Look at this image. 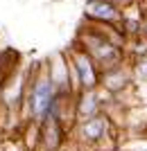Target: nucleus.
Returning a JSON list of instances; mask_svg holds the SVG:
<instances>
[{
	"label": "nucleus",
	"instance_id": "nucleus-4",
	"mask_svg": "<svg viewBox=\"0 0 147 151\" xmlns=\"http://www.w3.org/2000/svg\"><path fill=\"white\" fill-rule=\"evenodd\" d=\"M84 16L93 23H104V25H118L122 23V9L113 5L111 0H86L84 5Z\"/></svg>",
	"mask_w": 147,
	"mask_h": 151
},
{
	"label": "nucleus",
	"instance_id": "nucleus-8",
	"mask_svg": "<svg viewBox=\"0 0 147 151\" xmlns=\"http://www.w3.org/2000/svg\"><path fill=\"white\" fill-rule=\"evenodd\" d=\"M131 77H134L136 81H145L147 83V54L136 59L134 68H131Z\"/></svg>",
	"mask_w": 147,
	"mask_h": 151
},
{
	"label": "nucleus",
	"instance_id": "nucleus-6",
	"mask_svg": "<svg viewBox=\"0 0 147 151\" xmlns=\"http://www.w3.org/2000/svg\"><path fill=\"white\" fill-rule=\"evenodd\" d=\"M106 133H109V117L102 113L93 115L88 120H82L79 126H77V135L84 140V142H100V140L106 138Z\"/></svg>",
	"mask_w": 147,
	"mask_h": 151
},
{
	"label": "nucleus",
	"instance_id": "nucleus-3",
	"mask_svg": "<svg viewBox=\"0 0 147 151\" xmlns=\"http://www.w3.org/2000/svg\"><path fill=\"white\" fill-rule=\"evenodd\" d=\"M66 59H68V65H70V77H72V86L75 90H91L100 86V79H102V72L95 65V61L88 57V52L82 50L79 45H72L70 50L66 52Z\"/></svg>",
	"mask_w": 147,
	"mask_h": 151
},
{
	"label": "nucleus",
	"instance_id": "nucleus-1",
	"mask_svg": "<svg viewBox=\"0 0 147 151\" xmlns=\"http://www.w3.org/2000/svg\"><path fill=\"white\" fill-rule=\"evenodd\" d=\"M57 99V88L48 75V65L38 63L27 72L25 79V120L27 122H43L52 111V104Z\"/></svg>",
	"mask_w": 147,
	"mask_h": 151
},
{
	"label": "nucleus",
	"instance_id": "nucleus-2",
	"mask_svg": "<svg viewBox=\"0 0 147 151\" xmlns=\"http://www.w3.org/2000/svg\"><path fill=\"white\" fill-rule=\"evenodd\" d=\"M77 45L82 50L88 52V57L95 61V65L100 68V72H106V70H113L118 65H122L125 61V52H122V45L113 43L111 38H106L104 34L95 29V27H88L84 29L77 38Z\"/></svg>",
	"mask_w": 147,
	"mask_h": 151
},
{
	"label": "nucleus",
	"instance_id": "nucleus-5",
	"mask_svg": "<svg viewBox=\"0 0 147 151\" xmlns=\"http://www.w3.org/2000/svg\"><path fill=\"white\" fill-rule=\"evenodd\" d=\"M64 129L66 126L54 117L48 115L43 122H38V149L43 151H57L61 140H64Z\"/></svg>",
	"mask_w": 147,
	"mask_h": 151
},
{
	"label": "nucleus",
	"instance_id": "nucleus-7",
	"mask_svg": "<svg viewBox=\"0 0 147 151\" xmlns=\"http://www.w3.org/2000/svg\"><path fill=\"white\" fill-rule=\"evenodd\" d=\"M97 113H102V99L97 95V88L79 90L77 99H75V117L82 122V120H88V117H93Z\"/></svg>",
	"mask_w": 147,
	"mask_h": 151
},
{
	"label": "nucleus",
	"instance_id": "nucleus-9",
	"mask_svg": "<svg viewBox=\"0 0 147 151\" xmlns=\"http://www.w3.org/2000/svg\"><path fill=\"white\" fill-rule=\"evenodd\" d=\"M140 34L147 36V18H143V23H140Z\"/></svg>",
	"mask_w": 147,
	"mask_h": 151
}]
</instances>
